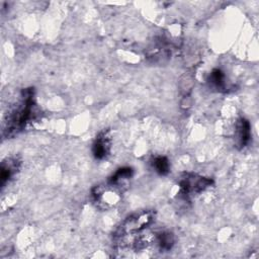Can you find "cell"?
Listing matches in <instances>:
<instances>
[{"instance_id": "obj_1", "label": "cell", "mask_w": 259, "mask_h": 259, "mask_svg": "<svg viewBox=\"0 0 259 259\" xmlns=\"http://www.w3.org/2000/svg\"><path fill=\"white\" fill-rule=\"evenodd\" d=\"M37 116L33 88L22 89L16 102L7 111L3 122V136L11 138L22 132Z\"/></svg>"}, {"instance_id": "obj_10", "label": "cell", "mask_w": 259, "mask_h": 259, "mask_svg": "<svg viewBox=\"0 0 259 259\" xmlns=\"http://www.w3.org/2000/svg\"><path fill=\"white\" fill-rule=\"evenodd\" d=\"M152 166L154 170L161 176H166L169 174L171 165L167 157L165 156H156L152 160Z\"/></svg>"}, {"instance_id": "obj_2", "label": "cell", "mask_w": 259, "mask_h": 259, "mask_svg": "<svg viewBox=\"0 0 259 259\" xmlns=\"http://www.w3.org/2000/svg\"><path fill=\"white\" fill-rule=\"evenodd\" d=\"M156 213L153 210H142L125 218L113 233L115 242L135 236L148 228L155 222Z\"/></svg>"}, {"instance_id": "obj_9", "label": "cell", "mask_w": 259, "mask_h": 259, "mask_svg": "<svg viewBox=\"0 0 259 259\" xmlns=\"http://www.w3.org/2000/svg\"><path fill=\"white\" fill-rule=\"evenodd\" d=\"M156 244L161 251H170L175 244V236L170 231H162L157 233Z\"/></svg>"}, {"instance_id": "obj_3", "label": "cell", "mask_w": 259, "mask_h": 259, "mask_svg": "<svg viewBox=\"0 0 259 259\" xmlns=\"http://www.w3.org/2000/svg\"><path fill=\"white\" fill-rule=\"evenodd\" d=\"M212 179L192 172L181 173L177 179L178 197L182 200H189L194 195L200 194L212 185Z\"/></svg>"}, {"instance_id": "obj_7", "label": "cell", "mask_w": 259, "mask_h": 259, "mask_svg": "<svg viewBox=\"0 0 259 259\" xmlns=\"http://www.w3.org/2000/svg\"><path fill=\"white\" fill-rule=\"evenodd\" d=\"M133 176H134L133 168L121 167V168H118L110 177H108L106 183L121 191L124 188V186H126L127 182L133 178Z\"/></svg>"}, {"instance_id": "obj_4", "label": "cell", "mask_w": 259, "mask_h": 259, "mask_svg": "<svg viewBox=\"0 0 259 259\" xmlns=\"http://www.w3.org/2000/svg\"><path fill=\"white\" fill-rule=\"evenodd\" d=\"M112 147V138L108 130L101 131L95 138L92 144V154L96 160L106 159Z\"/></svg>"}, {"instance_id": "obj_5", "label": "cell", "mask_w": 259, "mask_h": 259, "mask_svg": "<svg viewBox=\"0 0 259 259\" xmlns=\"http://www.w3.org/2000/svg\"><path fill=\"white\" fill-rule=\"evenodd\" d=\"M251 123L245 117H239L235 123L234 131V142L235 146L242 150L247 147L251 141Z\"/></svg>"}, {"instance_id": "obj_6", "label": "cell", "mask_w": 259, "mask_h": 259, "mask_svg": "<svg viewBox=\"0 0 259 259\" xmlns=\"http://www.w3.org/2000/svg\"><path fill=\"white\" fill-rule=\"evenodd\" d=\"M20 164L21 161L17 157H7L2 161L0 168V184L2 188H4L6 184L13 179L20 168Z\"/></svg>"}, {"instance_id": "obj_8", "label": "cell", "mask_w": 259, "mask_h": 259, "mask_svg": "<svg viewBox=\"0 0 259 259\" xmlns=\"http://www.w3.org/2000/svg\"><path fill=\"white\" fill-rule=\"evenodd\" d=\"M206 81L209 88L218 92H227L230 89L225 72L219 68L211 70L207 76Z\"/></svg>"}]
</instances>
